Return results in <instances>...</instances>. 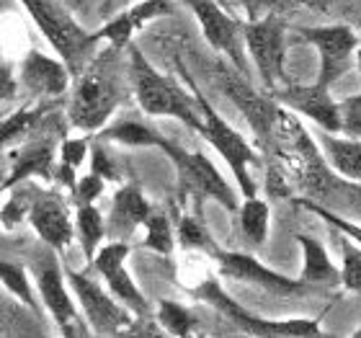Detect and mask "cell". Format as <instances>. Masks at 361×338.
<instances>
[{
    "label": "cell",
    "mask_w": 361,
    "mask_h": 338,
    "mask_svg": "<svg viewBox=\"0 0 361 338\" xmlns=\"http://www.w3.org/2000/svg\"><path fill=\"white\" fill-rule=\"evenodd\" d=\"M119 101V49L109 47L88 68L80 70V80L73 93V104H70V121L78 129L96 132L111 119Z\"/></svg>",
    "instance_id": "obj_1"
},
{
    "label": "cell",
    "mask_w": 361,
    "mask_h": 338,
    "mask_svg": "<svg viewBox=\"0 0 361 338\" xmlns=\"http://www.w3.org/2000/svg\"><path fill=\"white\" fill-rule=\"evenodd\" d=\"M129 80L135 88L137 104L145 114H150V116H176L186 127L202 132V116L194 111V106L188 104L186 93L171 78L160 76L137 47L129 49Z\"/></svg>",
    "instance_id": "obj_2"
},
{
    "label": "cell",
    "mask_w": 361,
    "mask_h": 338,
    "mask_svg": "<svg viewBox=\"0 0 361 338\" xmlns=\"http://www.w3.org/2000/svg\"><path fill=\"white\" fill-rule=\"evenodd\" d=\"M29 11L31 21L37 23L39 31L47 37V42L60 54L70 76H78L83 70V62L88 57L90 47L98 44L96 31L90 34L68 13V8L60 0H21Z\"/></svg>",
    "instance_id": "obj_3"
},
{
    "label": "cell",
    "mask_w": 361,
    "mask_h": 338,
    "mask_svg": "<svg viewBox=\"0 0 361 338\" xmlns=\"http://www.w3.org/2000/svg\"><path fill=\"white\" fill-rule=\"evenodd\" d=\"M158 147L166 152L171 163L178 171V186L183 194L188 196H209V199H217L225 210L235 212L238 210V199H235V191L227 186V181L222 179V173L214 168L204 152H186L178 145L168 143L160 137Z\"/></svg>",
    "instance_id": "obj_4"
},
{
    "label": "cell",
    "mask_w": 361,
    "mask_h": 338,
    "mask_svg": "<svg viewBox=\"0 0 361 338\" xmlns=\"http://www.w3.org/2000/svg\"><path fill=\"white\" fill-rule=\"evenodd\" d=\"M284 21L279 13H269L258 21H248L240 29L248 52L256 62L258 73L271 90H276L284 80V57H286V39Z\"/></svg>",
    "instance_id": "obj_5"
},
{
    "label": "cell",
    "mask_w": 361,
    "mask_h": 338,
    "mask_svg": "<svg viewBox=\"0 0 361 338\" xmlns=\"http://www.w3.org/2000/svg\"><path fill=\"white\" fill-rule=\"evenodd\" d=\"M194 294L202 297L204 302L214 305L222 315L235 320V323L240 325L245 333H250V336H323L317 320H307V318H294V320H264V318L250 315L248 310H243L238 302H233L222 292V286H219L217 282H204Z\"/></svg>",
    "instance_id": "obj_6"
},
{
    "label": "cell",
    "mask_w": 361,
    "mask_h": 338,
    "mask_svg": "<svg viewBox=\"0 0 361 338\" xmlns=\"http://www.w3.org/2000/svg\"><path fill=\"white\" fill-rule=\"evenodd\" d=\"M199 109H202V135L207 137L212 143V147L222 155V160L227 163V168L233 171L235 181L243 186L245 196H256V186H253V181H250V173L248 166L250 163H256V155L250 150V145L243 140L238 132H235L230 124H227L222 116H219L214 109L209 106L207 98L199 96Z\"/></svg>",
    "instance_id": "obj_7"
},
{
    "label": "cell",
    "mask_w": 361,
    "mask_h": 338,
    "mask_svg": "<svg viewBox=\"0 0 361 338\" xmlns=\"http://www.w3.org/2000/svg\"><path fill=\"white\" fill-rule=\"evenodd\" d=\"M65 279L70 282L73 292H75L80 308H83L85 318L90 323V331L101 333V336H116V333L127 331L132 325V313L124 305H119L116 300H111L109 294L90 282L85 274H78L73 269H65Z\"/></svg>",
    "instance_id": "obj_8"
},
{
    "label": "cell",
    "mask_w": 361,
    "mask_h": 338,
    "mask_svg": "<svg viewBox=\"0 0 361 338\" xmlns=\"http://www.w3.org/2000/svg\"><path fill=\"white\" fill-rule=\"evenodd\" d=\"M300 34L320 52L317 83L333 88V83H338L341 76H346L348 68L354 65L359 37L348 26H315V29H302Z\"/></svg>",
    "instance_id": "obj_9"
},
{
    "label": "cell",
    "mask_w": 361,
    "mask_h": 338,
    "mask_svg": "<svg viewBox=\"0 0 361 338\" xmlns=\"http://www.w3.org/2000/svg\"><path fill=\"white\" fill-rule=\"evenodd\" d=\"M183 3L196 13L204 39L209 42L212 49L227 54L238 68V73L245 76L248 65H245V57L240 52V23L230 18L214 0H183Z\"/></svg>",
    "instance_id": "obj_10"
},
{
    "label": "cell",
    "mask_w": 361,
    "mask_h": 338,
    "mask_svg": "<svg viewBox=\"0 0 361 338\" xmlns=\"http://www.w3.org/2000/svg\"><path fill=\"white\" fill-rule=\"evenodd\" d=\"M219 263V274L233 282H245L256 284L271 294H300L305 292V282H294L289 277H281L276 271L266 269L264 263H258L253 255L240 253V251H212Z\"/></svg>",
    "instance_id": "obj_11"
},
{
    "label": "cell",
    "mask_w": 361,
    "mask_h": 338,
    "mask_svg": "<svg viewBox=\"0 0 361 338\" xmlns=\"http://www.w3.org/2000/svg\"><path fill=\"white\" fill-rule=\"evenodd\" d=\"M129 255V243L124 241H114L109 246H104L101 251H96V255L90 261H96L98 274L106 279V284L111 289V294L119 302H124L132 313L137 315H147L150 313V305L145 300V294L140 292V286L132 282L129 271L124 269V261Z\"/></svg>",
    "instance_id": "obj_12"
},
{
    "label": "cell",
    "mask_w": 361,
    "mask_h": 338,
    "mask_svg": "<svg viewBox=\"0 0 361 338\" xmlns=\"http://www.w3.org/2000/svg\"><path fill=\"white\" fill-rule=\"evenodd\" d=\"M37 284H39V294H42V302L52 313L54 320H57L60 331L65 336H85L88 328H85L80 315H78L75 302H73L68 286H65V277H62L60 263L54 261L52 255L47 258L42 271H39Z\"/></svg>",
    "instance_id": "obj_13"
},
{
    "label": "cell",
    "mask_w": 361,
    "mask_h": 338,
    "mask_svg": "<svg viewBox=\"0 0 361 338\" xmlns=\"http://www.w3.org/2000/svg\"><path fill=\"white\" fill-rule=\"evenodd\" d=\"M219 83H222V88H225L227 96L233 98V104L238 106L243 114H245V119H248L250 129L256 132L258 140L266 145L279 106H274L269 98H264L261 93H256V90H253V85L245 80V76H243V73H230V70H222V73H219Z\"/></svg>",
    "instance_id": "obj_14"
},
{
    "label": "cell",
    "mask_w": 361,
    "mask_h": 338,
    "mask_svg": "<svg viewBox=\"0 0 361 338\" xmlns=\"http://www.w3.org/2000/svg\"><path fill=\"white\" fill-rule=\"evenodd\" d=\"M29 219L37 235L52 251H65L73 243L75 227L70 219V212L60 196H42L29 204Z\"/></svg>",
    "instance_id": "obj_15"
},
{
    "label": "cell",
    "mask_w": 361,
    "mask_h": 338,
    "mask_svg": "<svg viewBox=\"0 0 361 338\" xmlns=\"http://www.w3.org/2000/svg\"><path fill=\"white\" fill-rule=\"evenodd\" d=\"M281 101L292 111L302 114L312 119L325 132H338V104L333 101L331 88L315 83V85H289L281 90Z\"/></svg>",
    "instance_id": "obj_16"
},
{
    "label": "cell",
    "mask_w": 361,
    "mask_h": 338,
    "mask_svg": "<svg viewBox=\"0 0 361 338\" xmlns=\"http://www.w3.org/2000/svg\"><path fill=\"white\" fill-rule=\"evenodd\" d=\"M21 80L34 96H62L70 85V70L44 52H29L21 62Z\"/></svg>",
    "instance_id": "obj_17"
},
{
    "label": "cell",
    "mask_w": 361,
    "mask_h": 338,
    "mask_svg": "<svg viewBox=\"0 0 361 338\" xmlns=\"http://www.w3.org/2000/svg\"><path fill=\"white\" fill-rule=\"evenodd\" d=\"M147 215H150V202L145 199L142 188L129 183L114 194L111 219H109L106 233L111 235L114 241H124L129 233H135L137 227L142 225Z\"/></svg>",
    "instance_id": "obj_18"
},
{
    "label": "cell",
    "mask_w": 361,
    "mask_h": 338,
    "mask_svg": "<svg viewBox=\"0 0 361 338\" xmlns=\"http://www.w3.org/2000/svg\"><path fill=\"white\" fill-rule=\"evenodd\" d=\"M320 147H323L325 158L341 176L348 181H359L361 176V145L359 137H333V132H325L320 137Z\"/></svg>",
    "instance_id": "obj_19"
},
{
    "label": "cell",
    "mask_w": 361,
    "mask_h": 338,
    "mask_svg": "<svg viewBox=\"0 0 361 338\" xmlns=\"http://www.w3.org/2000/svg\"><path fill=\"white\" fill-rule=\"evenodd\" d=\"M300 248L305 253V266H302V282L305 284H336L341 279V271L331 261L323 243L315 241L312 235H297Z\"/></svg>",
    "instance_id": "obj_20"
},
{
    "label": "cell",
    "mask_w": 361,
    "mask_h": 338,
    "mask_svg": "<svg viewBox=\"0 0 361 338\" xmlns=\"http://www.w3.org/2000/svg\"><path fill=\"white\" fill-rule=\"evenodd\" d=\"M238 215H240V230L245 235L250 248H261L269 238V204L256 196H245L243 207L238 204Z\"/></svg>",
    "instance_id": "obj_21"
},
{
    "label": "cell",
    "mask_w": 361,
    "mask_h": 338,
    "mask_svg": "<svg viewBox=\"0 0 361 338\" xmlns=\"http://www.w3.org/2000/svg\"><path fill=\"white\" fill-rule=\"evenodd\" d=\"M49 168H52V147L44 143L39 145H29V147H23L18 152V158H16V166L11 171V176L6 179V183L0 188H11L16 186L18 181L29 179V176H49Z\"/></svg>",
    "instance_id": "obj_22"
},
{
    "label": "cell",
    "mask_w": 361,
    "mask_h": 338,
    "mask_svg": "<svg viewBox=\"0 0 361 338\" xmlns=\"http://www.w3.org/2000/svg\"><path fill=\"white\" fill-rule=\"evenodd\" d=\"M101 137H104V140H111V143L129 145V147H158V143H160L158 132L137 119L116 121L114 127L104 129Z\"/></svg>",
    "instance_id": "obj_23"
},
{
    "label": "cell",
    "mask_w": 361,
    "mask_h": 338,
    "mask_svg": "<svg viewBox=\"0 0 361 338\" xmlns=\"http://www.w3.org/2000/svg\"><path fill=\"white\" fill-rule=\"evenodd\" d=\"M78 241H80V248H83L85 258H93L98 251V246H101V241H104L106 235V222L104 217H101V212L93 207V204H80L78 207Z\"/></svg>",
    "instance_id": "obj_24"
},
{
    "label": "cell",
    "mask_w": 361,
    "mask_h": 338,
    "mask_svg": "<svg viewBox=\"0 0 361 338\" xmlns=\"http://www.w3.org/2000/svg\"><path fill=\"white\" fill-rule=\"evenodd\" d=\"M0 282H3L8 292H13L16 297L26 305V308H31V310L37 308V300H34V289H31L29 274H26V269H23L21 263L0 258Z\"/></svg>",
    "instance_id": "obj_25"
},
{
    "label": "cell",
    "mask_w": 361,
    "mask_h": 338,
    "mask_svg": "<svg viewBox=\"0 0 361 338\" xmlns=\"http://www.w3.org/2000/svg\"><path fill=\"white\" fill-rule=\"evenodd\" d=\"M145 225V246L158 253L168 255L173 251V233H171V222L163 215H147Z\"/></svg>",
    "instance_id": "obj_26"
},
{
    "label": "cell",
    "mask_w": 361,
    "mask_h": 338,
    "mask_svg": "<svg viewBox=\"0 0 361 338\" xmlns=\"http://www.w3.org/2000/svg\"><path fill=\"white\" fill-rule=\"evenodd\" d=\"M158 320H160V325H163L168 333H173V336H188L191 328H194V318H191V313H188L183 305L171 302V300L160 302Z\"/></svg>",
    "instance_id": "obj_27"
},
{
    "label": "cell",
    "mask_w": 361,
    "mask_h": 338,
    "mask_svg": "<svg viewBox=\"0 0 361 338\" xmlns=\"http://www.w3.org/2000/svg\"><path fill=\"white\" fill-rule=\"evenodd\" d=\"M173 11H176L173 0H140V3H135V6L127 11V18L132 21L135 29H142L147 21L173 13Z\"/></svg>",
    "instance_id": "obj_28"
},
{
    "label": "cell",
    "mask_w": 361,
    "mask_h": 338,
    "mask_svg": "<svg viewBox=\"0 0 361 338\" xmlns=\"http://www.w3.org/2000/svg\"><path fill=\"white\" fill-rule=\"evenodd\" d=\"M341 251H343V271H341V282L346 284V289L359 292V286H361V253H359V248H356L351 241L343 238Z\"/></svg>",
    "instance_id": "obj_29"
},
{
    "label": "cell",
    "mask_w": 361,
    "mask_h": 338,
    "mask_svg": "<svg viewBox=\"0 0 361 338\" xmlns=\"http://www.w3.org/2000/svg\"><path fill=\"white\" fill-rule=\"evenodd\" d=\"M135 26H132V21L127 18V13L116 16V18H111V21L106 23L104 29L96 31V39L101 42V39H106L111 47H116V49H121V47L129 44V39H132V34H135Z\"/></svg>",
    "instance_id": "obj_30"
},
{
    "label": "cell",
    "mask_w": 361,
    "mask_h": 338,
    "mask_svg": "<svg viewBox=\"0 0 361 338\" xmlns=\"http://www.w3.org/2000/svg\"><path fill=\"white\" fill-rule=\"evenodd\" d=\"M338 132L346 137L361 135V98L348 96L338 104Z\"/></svg>",
    "instance_id": "obj_31"
},
{
    "label": "cell",
    "mask_w": 361,
    "mask_h": 338,
    "mask_svg": "<svg viewBox=\"0 0 361 338\" xmlns=\"http://www.w3.org/2000/svg\"><path fill=\"white\" fill-rule=\"evenodd\" d=\"M178 233H180V243H183V246H191V248H204V251H214L209 233L204 230V225L199 222V219L183 217V219H180Z\"/></svg>",
    "instance_id": "obj_32"
},
{
    "label": "cell",
    "mask_w": 361,
    "mask_h": 338,
    "mask_svg": "<svg viewBox=\"0 0 361 338\" xmlns=\"http://www.w3.org/2000/svg\"><path fill=\"white\" fill-rule=\"evenodd\" d=\"M37 116H39V114L29 111V109H23V111H18L16 116H11L8 121H3V124H0V147L11 143L13 137L23 135V132H26V129L37 121Z\"/></svg>",
    "instance_id": "obj_33"
},
{
    "label": "cell",
    "mask_w": 361,
    "mask_h": 338,
    "mask_svg": "<svg viewBox=\"0 0 361 338\" xmlns=\"http://www.w3.org/2000/svg\"><path fill=\"white\" fill-rule=\"evenodd\" d=\"M240 3L248 21H258V18H264L269 13H284V8L292 0H240Z\"/></svg>",
    "instance_id": "obj_34"
},
{
    "label": "cell",
    "mask_w": 361,
    "mask_h": 338,
    "mask_svg": "<svg viewBox=\"0 0 361 338\" xmlns=\"http://www.w3.org/2000/svg\"><path fill=\"white\" fill-rule=\"evenodd\" d=\"M73 191H75L78 204H93V199H98L104 191V179H98L96 173H88L73 186Z\"/></svg>",
    "instance_id": "obj_35"
},
{
    "label": "cell",
    "mask_w": 361,
    "mask_h": 338,
    "mask_svg": "<svg viewBox=\"0 0 361 338\" xmlns=\"http://www.w3.org/2000/svg\"><path fill=\"white\" fill-rule=\"evenodd\" d=\"M85 152H88V143L78 137V140H65V143H62L60 158H62V163H65V166L78 168L80 163H83Z\"/></svg>",
    "instance_id": "obj_36"
},
{
    "label": "cell",
    "mask_w": 361,
    "mask_h": 338,
    "mask_svg": "<svg viewBox=\"0 0 361 338\" xmlns=\"http://www.w3.org/2000/svg\"><path fill=\"white\" fill-rule=\"evenodd\" d=\"M93 173H96L98 179H104V181H114L116 176H119V171H116V166L111 163V158H109L101 147H96V150H93Z\"/></svg>",
    "instance_id": "obj_37"
},
{
    "label": "cell",
    "mask_w": 361,
    "mask_h": 338,
    "mask_svg": "<svg viewBox=\"0 0 361 338\" xmlns=\"http://www.w3.org/2000/svg\"><path fill=\"white\" fill-rule=\"evenodd\" d=\"M23 212H29V204H26V194H18L6 204V210H3V215H0V217H3L6 227H13L16 222L23 217Z\"/></svg>",
    "instance_id": "obj_38"
},
{
    "label": "cell",
    "mask_w": 361,
    "mask_h": 338,
    "mask_svg": "<svg viewBox=\"0 0 361 338\" xmlns=\"http://www.w3.org/2000/svg\"><path fill=\"white\" fill-rule=\"evenodd\" d=\"M16 90H18V83H16L13 78V68L8 62H0V101L13 98Z\"/></svg>",
    "instance_id": "obj_39"
},
{
    "label": "cell",
    "mask_w": 361,
    "mask_h": 338,
    "mask_svg": "<svg viewBox=\"0 0 361 338\" xmlns=\"http://www.w3.org/2000/svg\"><path fill=\"white\" fill-rule=\"evenodd\" d=\"M302 6L310 8V11H315V13H325L328 11V0H300Z\"/></svg>",
    "instance_id": "obj_40"
},
{
    "label": "cell",
    "mask_w": 361,
    "mask_h": 338,
    "mask_svg": "<svg viewBox=\"0 0 361 338\" xmlns=\"http://www.w3.org/2000/svg\"><path fill=\"white\" fill-rule=\"evenodd\" d=\"M116 3H119V6H127V3L129 6H135V3H140V0H116Z\"/></svg>",
    "instance_id": "obj_41"
}]
</instances>
